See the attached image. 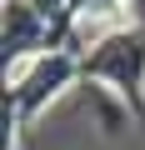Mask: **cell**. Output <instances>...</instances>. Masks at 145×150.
<instances>
[{"label": "cell", "instance_id": "1", "mask_svg": "<svg viewBox=\"0 0 145 150\" xmlns=\"http://www.w3.org/2000/svg\"><path fill=\"white\" fill-rule=\"evenodd\" d=\"M80 85L95 100L120 95V105L145 125V30L125 25V30L100 35L80 55Z\"/></svg>", "mask_w": 145, "mask_h": 150}, {"label": "cell", "instance_id": "2", "mask_svg": "<svg viewBox=\"0 0 145 150\" xmlns=\"http://www.w3.org/2000/svg\"><path fill=\"white\" fill-rule=\"evenodd\" d=\"M75 80H80V55L65 50V45H55V50L35 55V60L15 75V80L5 85V95H10V105H15L20 120H35V110H40L50 95H60L65 85H75Z\"/></svg>", "mask_w": 145, "mask_h": 150}, {"label": "cell", "instance_id": "3", "mask_svg": "<svg viewBox=\"0 0 145 150\" xmlns=\"http://www.w3.org/2000/svg\"><path fill=\"white\" fill-rule=\"evenodd\" d=\"M0 45H5V65L35 60L50 50V20L35 10V0H5L0 5Z\"/></svg>", "mask_w": 145, "mask_h": 150}]
</instances>
